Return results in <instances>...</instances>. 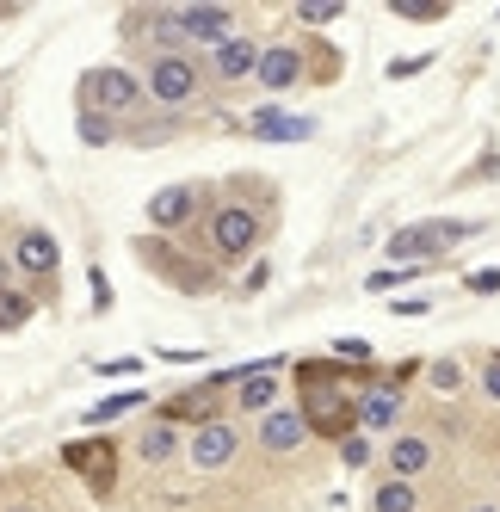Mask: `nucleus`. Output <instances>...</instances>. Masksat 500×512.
Wrapping results in <instances>:
<instances>
[{"mask_svg":"<svg viewBox=\"0 0 500 512\" xmlns=\"http://www.w3.org/2000/svg\"><path fill=\"white\" fill-rule=\"evenodd\" d=\"M371 457H377V445H371L365 432H346V438H340V463H346V469H365Z\"/></svg>","mask_w":500,"mask_h":512,"instance_id":"obj_28","label":"nucleus"},{"mask_svg":"<svg viewBox=\"0 0 500 512\" xmlns=\"http://www.w3.org/2000/svg\"><path fill=\"white\" fill-rule=\"evenodd\" d=\"M426 383H433L439 395L463 389V364H457V358H439V364H426Z\"/></svg>","mask_w":500,"mask_h":512,"instance_id":"obj_29","label":"nucleus"},{"mask_svg":"<svg viewBox=\"0 0 500 512\" xmlns=\"http://www.w3.org/2000/svg\"><path fill=\"white\" fill-rule=\"evenodd\" d=\"M180 31H186V44L217 50L223 38H235V13L229 7H180Z\"/></svg>","mask_w":500,"mask_h":512,"instance_id":"obj_11","label":"nucleus"},{"mask_svg":"<svg viewBox=\"0 0 500 512\" xmlns=\"http://www.w3.org/2000/svg\"><path fill=\"white\" fill-rule=\"evenodd\" d=\"M470 290H482V297H488V290H500V266H482V272H470Z\"/></svg>","mask_w":500,"mask_h":512,"instance_id":"obj_34","label":"nucleus"},{"mask_svg":"<svg viewBox=\"0 0 500 512\" xmlns=\"http://www.w3.org/2000/svg\"><path fill=\"white\" fill-rule=\"evenodd\" d=\"M13 272H25V278H50L56 284V266H62V247H56V235L50 229H19V241H13Z\"/></svg>","mask_w":500,"mask_h":512,"instance_id":"obj_9","label":"nucleus"},{"mask_svg":"<svg viewBox=\"0 0 500 512\" xmlns=\"http://www.w3.org/2000/svg\"><path fill=\"white\" fill-rule=\"evenodd\" d=\"M482 395H488V401H500V358H494L488 371H482Z\"/></svg>","mask_w":500,"mask_h":512,"instance_id":"obj_35","label":"nucleus"},{"mask_svg":"<svg viewBox=\"0 0 500 512\" xmlns=\"http://www.w3.org/2000/svg\"><path fill=\"white\" fill-rule=\"evenodd\" d=\"M346 371L334 358H309V364H297V389H321V383H340Z\"/></svg>","mask_w":500,"mask_h":512,"instance_id":"obj_27","label":"nucleus"},{"mask_svg":"<svg viewBox=\"0 0 500 512\" xmlns=\"http://www.w3.org/2000/svg\"><path fill=\"white\" fill-rule=\"evenodd\" d=\"M297 414L315 438H334L340 445L346 432H359V395H346V383H321V389H303Z\"/></svg>","mask_w":500,"mask_h":512,"instance_id":"obj_2","label":"nucleus"},{"mask_svg":"<svg viewBox=\"0 0 500 512\" xmlns=\"http://www.w3.org/2000/svg\"><path fill=\"white\" fill-rule=\"evenodd\" d=\"M340 13H346V0H303V7H297L303 25H334Z\"/></svg>","mask_w":500,"mask_h":512,"instance_id":"obj_30","label":"nucleus"},{"mask_svg":"<svg viewBox=\"0 0 500 512\" xmlns=\"http://www.w3.org/2000/svg\"><path fill=\"white\" fill-rule=\"evenodd\" d=\"M241 395V408L247 414H272L278 408V358H266V364H254V371H241V383H235Z\"/></svg>","mask_w":500,"mask_h":512,"instance_id":"obj_17","label":"nucleus"},{"mask_svg":"<svg viewBox=\"0 0 500 512\" xmlns=\"http://www.w3.org/2000/svg\"><path fill=\"white\" fill-rule=\"evenodd\" d=\"M420 68H426V56H408V62H389L383 75H389V81H408V75H420Z\"/></svg>","mask_w":500,"mask_h":512,"instance_id":"obj_33","label":"nucleus"},{"mask_svg":"<svg viewBox=\"0 0 500 512\" xmlns=\"http://www.w3.org/2000/svg\"><path fill=\"white\" fill-rule=\"evenodd\" d=\"M136 260H142V272H155V278L180 284V290H210V284H217V272L198 266V260H186V253L173 247L167 235H142V241H136Z\"/></svg>","mask_w":500,"mask_h":512,"instance_id":"obj_4","label":"nucleus"},{"mask_svg":"<svg viewBox=\"0 0 500 512\" xmlns=\"http://www.w3.org/2000/svg\"><path fill=\"white\" fill-rule=\"evenodd\" d=\"M389 13L396 19H414V25H439L451 13V0H389Z\"/></svg>","mask_w":500,"mask_h":512,"instance_id":"obj_26","label":"nucleus"},{"mask_svg":"<svg viewBox=\"0 0 500 512\" xmlns=\"http://www.w3.org/2000/svg\"><path fill=\"white\" fill-rule=\"evenodd\" d=\"M402 383H383V389H365L359 395V432H396V420H402Z\"/></svg>","mask_w":500,"mask_h":512,"instance_id":"obj_15","label":"nucleus"},{"mask_svg":"<svg viewBox=\"0 0 500 512\" xmlns=\"http://www.w3.org/2000/svg\"><path fill=\"white\" fill-rule=\"evenodd\" d=\"M476 229H482V223H463V216H426V223H408V229L389 235V260H396V266H426L433 253L470 241Z\"/></svg>","mask_w":500,"mask_h":512,"instance_id":"obj_1","label":"nucleus"},{"mask_svg":"<svg viewBox=\"0 0 500 512\" xmlns=\"http://www.w3.org/2000/svg\"><path fill=\"white\" fill-rule=\"evenodd\" d=\"M180 445H186V438H180V426H173V420H155V426H142V438H136V457L149 463V469H161V463H173V457H180Z\"/></svg>","mask_w":500,"mask_h":512,"instance_id":"obj_20","label":"nucleus"},{"mask_svg":"<svg viewBox=\"0 0 500 512\" xmlns=\"http://www.w3.org/2000/svg\"><path fill=\"white\" fill-rule=\"evenodd\" d=\"M62 463L75 469L99 500L118 488V445H112V438H75V445H62Z\"/></svg>","mask_w":500,"mask_h":512,"instance_id":"obj_6","label":"nucleus"},{"mask_svg":"<svg viewBox=\"0 0 500 512\" xmlns=\"http://www.w3.org/2000/svg\"><path fill=\"white\" fill-rule=\"evenodd\" d=\"M426 463H433V438H426V432H396V445H389V475L414 482Z\"/></svg>","mask_w":500,"mask_h":512,"instance_id":"obj_19","label":"nucleus"},{"mask_svg":"<svg viewBox=\"0 0 500 512\" xmlns=\"http://www.w3.org/2000/svg\"><path fill=\"white\" fill-rule=\"evenodd\" d=\"M31 315H38V297H31V290H19V284L0 290V334H19Z\"/></svg>","mask_w":500,"mask_h":512,"instance_id":"obj_22","label":"nucleus"},{"mask_svg":"<svg viewBox=\"0 0 500 512\" xmlns=\"http://www.w3.org/2000/svg\"><path fill=\"white\" fill-rule=\"evenodd\" d=\"M142 99H149V93H142V81L130 75V68H118V62L87 68V75H81V105H93V112H105V118L136 112Z\"/></svg>","mask_w":500,"mask_h":512,"instance_id":"obj_3","label":"nucleus"},{"mask_svg":"<svg viewBox=\"0 0 500 512\" xmlns=\"http://www.w3.org/2000/svg\"><path fill=\"white\" fill-rule=\"evenodd\" d=\"M247 130L266 136V142H303V136H315L309 118H284V112H272V105H260V112L247 118Z\"/></svg>","mask_w":500,"mask_h":512,"instance_id":"obj_21","label":"nucleus"},{"mask_svg":"<svg viewBox=\"0 0 500 512\" xmlns=\"http://www.w3.org/2000/svg\"><path fill=\"white\" fill-rule=\"evenodd\" d=\"M254 68H260V44L254 38H241V31H235V38H223L217 50H210V75H217V81H247V75H254Z\"/></svg>","mask_w":500,"mask_h":512,"instance_id":"obj_14","label":"nucleus"},{"mask_svg":"<svg viewBox=\"0 0 500 512\" xmlns=\"http://www.w3.org/2000/svg\"><path fill=\"white\" fill-rule=\"evenodd\" d=\"M149 93L155 105H167V112H180V105H192L198 99V62L192 56H155L149 62Z\"/></svg>","mask_w":500,"mask_h":512,"instance_id":"obj_7","label":"nucleus"},{"mask_svg":"<svg viewBox=\"0 0 500 512\" xmlns=\"http://www.w3.org/2000/svg\"><path fill=\"white\" fill-rule=\"evenodd\" d=\"M223 383H241V377H217V383H204V389L173 395L167 408H161V420H173V426H204V420H217V389H223Z\"/></svg>","mask_w":500,"mask_h":512,"instance_id":"obj_13","label":"nucleus"},{"mask_svg":"<svg viewBox=\"0 0 500 512\" xmlns=\"http://www.w3.org/2000/svg\"><path fill=\"white\" fill-rule=\"evenodd\" d=\"M414 272H420V266H383V272L365 278V290H396V284H408Z\"/></svg>","mask_w":500,"mask_h":512,"instance_id":"obj_31","label":"nucleus"},{"mask_svg":"<svg viewBox=\"0 0 500 512\" xmlns=\"http://www.w3.org/2000/svg\"><path fill=\"white\" fill-rule=\"evenodd\" d=\"M254 81H260L266 93H291V87L303 81V50H297V44H272V50H260Z\"/></svg>","mask_w":500,"mask_h":512,"instance_id":"obj_12","label":"nucleus"},{"mask_svg":"<svg viewBox=\"0 0 500 512\" xmlns=\"http://www.w3.org/2000/svg\"><path fill=\"white\" fill-rule=\"evenodd\" d=\"M266 223L247 204H217V216H210V253L217 260H247V253L260 247Z\"/></svg>","mask_w":500,"mask_h":512,"instance_id":"obj_5","label":"nucleus"},{"mask_svg":"<svg viewBox=\"0 0 500 512\" xmlns=\"http://www.w3.org/2000/svg\"><path fill=\"white\" fill-rule=\"evenodd\" d=\"M142 389H118V395H105V401H93L87 408V426H105V420H118V414H130V408H142Z\"/></svg>","mask_w":500,"mask_h":512,"instance_id":"obj_25","label":"nucleus"},{"mask_svg":"<svg viewBox=\"0 0 500 512\" xmlns=\"http://www.w3.org/2000/svg\"><path fill=\"white\" fill-rule=\"evenodd\" d=\"M476 512H500V506H476Z\"/></svg>","mask_w":500,"mask_h":512,"instance_id":"obj_38","label":"nucleus"},{"mask_svg":"<svg viewBox=\"0 0 500 512\" xmlns=\"http://www.w3.org/2000/svg\"><path fill=\"white\" fill-rule=\"evenodd\" d=\"M13 284V260H7V253H0V290H7Z\"/></svg>","mask_w":500,"mask_h":512,"instance_id":"obj_36","label":"nucleus"},{"mask_svg":"<svg viewBox=\"0 0 500 512\" xmlns=\"http://www.w3.org/2000/svg\"><path fill=\"white\" fill-rule=\"evenodd\" d=\"M371 512H420V494H414V482H402V475H389V482L371 494Z\"/></svg>","mask_w":500,"mask_h":512,"instance_id":"obj_24","label":"nucleus"},{"mask_svg":"<svg viewBox=\"0 0 500 512\" xmlns=\"http://www.w3.org/2000/svg\"><path fill=\"white\" fill-rule=\"evenodd\" d=\"M7 512H38V506H7Z\"/></svg>","mask_w":500,"mask_h":512,"instance_id":"obj_37","label":"nucleus"},{"mask_svg":"<svg viewBox=\"0 0 500 512\" xmlns=\"http://www.w3.org/2000/svg\"><path fill=\"white\" fill-rule=\"evenodd\" d=\"M198 186H161L155 198H149V229L155 235H167V229H186L192 216H198Z\"/></svg>","mask_w":500,"mask_h":512,"instance_id":"obj_10","label":"nucleus"},{"mask_svg":"<svg viewBox=\"0 0 500 512\" xmlns=\"http://www.w3.org/2000/svg\"><path fill=\"white\" fill-rule=\"evenodd\" d=\"M303 438H309V426H303L297 408H272V414H260V445H266L272 457H291Z\"/></svg>","mask_w":500,"mask_h":512,"instance_id":"obj_16","label":"nucleus"},{"mask_svg":"<svg viewBox=\"0 0 500 512\" xmlns=\"http://www.w3.org/2000/svg\"><path fill=\"white\" fill-rule=\"evenodd\" d=\"M235 451H241V432L229 426V420H204V426H192V438H186V463L192 469H229L235 463Z\"/></svg>","mask_w":500,"mask_h":512,"instance_id":"obj_8","label":"nucleus"},{"mask_svg":"<svg viewBox=\"0 0 500 512\" xmlns=\"http://www.w3.org/2000/svg\"><path fill=\"white\" fill-rule=\"evenodd\" d=\"M87 284H93V309L105 315V309H112V278H105V272L93 266V272H87Z\"/></svg>","mask_w":500,"mask_h":512,"instance_id":"obj_32","label":"nucleus"},{"mask_svg":"<svg viewBox=\"0 0 500 512\" xmlns=\"http://www.w3.org/2000/svg\"><path fill=\"white\" fill-rule=\"evenodd\" d=\"M130 31H149V44L161 56H186V31H180V13H130Z\"/></svg>","mask_w":500,"mask_h":512,"instance_id":"obj_18","label":"nucleus"},{"mask_svg":"<svg viewBox=\"0 0 500 512\" xmlns=\"http://www.w3.org/2000/svg\"><path fill=\"white\" fill-rule=\"evenodd\" d=\"M75 136L87 142V149H112V142H118V124L105 118V112H93V105H81V112H75Z\"/></svg>","mask_w":500,"mask_h":512,"instance_id":"obj_23","label":"nucleus"}]
</instances>
